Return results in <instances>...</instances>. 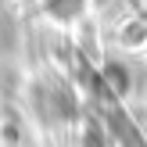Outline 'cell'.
Masks as SVG:
<instances>
[{"label":"cell","instance_id":"6da1fadb","mask_svg":"<svg viewBox=\"0 0 147 147\" xmlns=\"http://www.w3.org/2000/svg\"><path fill=\"white\" fill-rule=\"evenodd\" d=\"M115 40H119V43H122L126 50L147 47V14H144V11L129 14V18H126V22L119 25V32H115Z\"/></svg>","mask_w":147,"mask_h":147},{"label":"cell","instance_id":"7a4b0ae2","mask_svg":"<svg viewBox=\"0 0 147 147\" xmlns=\"http://www.w3.org/2000/svg\"><path fill=\"white\" fill-rule=\"evenodd\" d=\"M43 7L54 22H76L86 14V0H43Z\"/></svg>","mask_w":147,"mask_h":147}]
</instances>
